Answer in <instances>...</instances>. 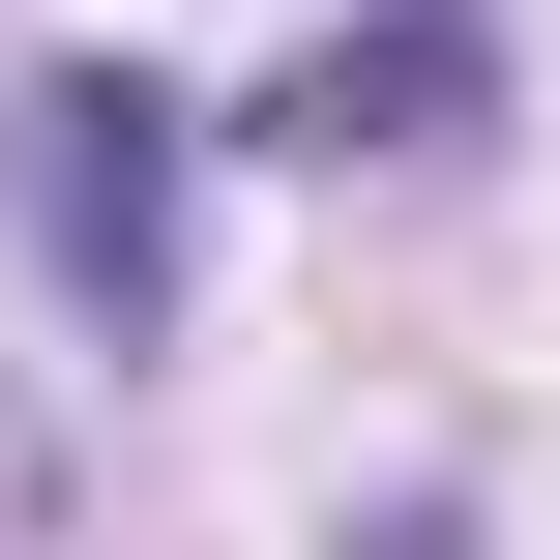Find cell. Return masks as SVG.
<instances>
[{
    "label": "cell",
    "mask_w": 560,
    "mask_h": 560,
    "mask_svg": "<svg viewBox=\"0 0 560 560\" xmlns=\"http://www.w3.org/2000/svg\"><path fill=\"white\" fill-rule=\"evenodd\" d=\"M177 207H207V89H148V59H30L0 89V236H30V295L89 354L177 325Z\"/></svg>",
    "instance_id": "obj_1"
},
{
    "label": "cell",
    "mask_w": 560,
    "mask_h": 560,
    "mask_svg": "<svg viewBox=\"0 0 560 560\" xmlns=\"http://www.w3.org/2000/svg\"><path fill=\"white\" fill-rule=\"evenodd\" d=\"M472 118V0H384V30H325L295 89H236V148H443Z\"/></svg>",
    "instance_id": "obj_2"
}]
</instances>
